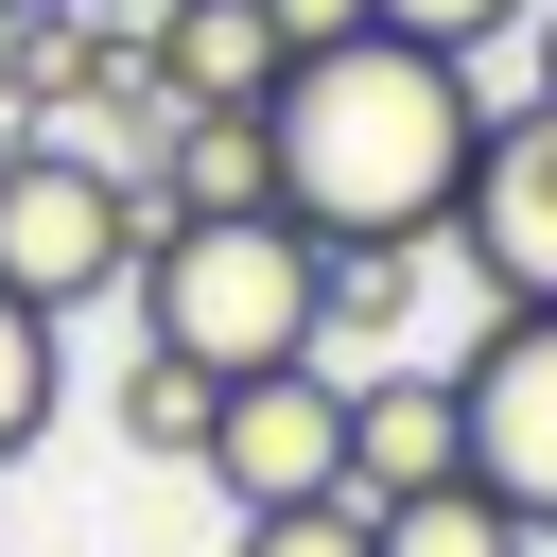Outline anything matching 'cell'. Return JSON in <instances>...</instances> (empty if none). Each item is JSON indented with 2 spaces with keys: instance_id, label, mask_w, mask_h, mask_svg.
I'll use <instances>...</instances> for the list:
<instances>
[{
  "instance_id": "3957f363",
  "label": "cell",
  "mask_w": 557,
  "mask_h": 557,
  "mask_svg": "<svg viewBox=\"0 0 557 557\" xmlns=\"http://www.w3.org/2000/svg\"><path fill=\"white\" fill-rule=\"evenodd\" d=\"M139 244H157V191H139L122 157H87V139H0V296H35V313L70 331L104 278H139Z\"/></svg>"
},
{
  "instance_id": "6da1fadb",
  "label": "cell",
  "mask_w": 557,
  "mask_h": 557,
  "mask_svg": "<svg viewBox=\"0 0 557 557\" xmlns=\"http://www.w3.org/2000/svg\"><path fill=\"white\" fill-rule=\"evenodd\" d=\"M470 139H487V87L418 35H348V52H296L278 104H261V157H278V226H313L331 261L348 244H435L453 191H470Z\"/></svg>"
},
{
  "instance_id": "ba28073f",
  "label": "cell",
  "mask_w": 557,
  "mask_h": 557,
  "mask_svg": "<svg viewBox=\"0 0 557 557\" xmlns=\"http://www.w3.org/2000/svg\"><path fill=\"white\" fill-rule=\"evenodd\" d=\"M139 52H157V87H174V122H261L278 104V17L261 0H157L139 17Z\"/></svg>"
},
{
  "instance_id": "ffe728a7",
  "label": "cell",
  "mask_w": 557,
  "mask_h": 557,
  "mask_svg": "<svg viewBox=\"0 0 557 557\" xmlns=\"http://www.w3.org/2000/svg\"><path fill=\"white\" fill-rule=\"evenodd\" d=\"M139 17H157V0H139Z\"/></svg>"
},
{
  "instance_id": "ac0fdd59",
  "label": "cell",
  "mask_w": 557,
  "mask_h": 557,
  "mask_svg": "<svg viewBox=\"0 0 557 557\" xmlns=\"http://www.w3.org/2000/svg\"><path fill=\"white\" fill-rule=\"evenodd\" d=\"M0 17H70V0H0Z\"/></svg>"
},
{
  "instance_id": "30bf717a",
  "label": "cell",
  "mask_w": 557,
  "mask_h": 557,
  "mask_svg": "<svg viewBox=\"0 0 557 557\" xmlns=\"http://www.w3.org/2000/svg\"><path fill=\"white\" fill-rule=\"evenodd\" d=\"M104 418H122V453H157V470H209V418H226V383H209V366H174V348H139V366L104 383Z\"/></svg>"
},
{
  "instance_id": "7a4b0ae2",
  "label": "cell",
  "mask_w": 557,
  "mask_h": 557,
  "mask_svg": "<svg viewBox=\"0 0 557 557\" xmlns=\"http://www.w3.org/2000/svg\"><path fill=\"white\" fill-rule=\"evenodd\" d=\"M139 348H174V366H209V383H261V366H331V244L313 226H278V209H157V244H139Z\"/></svg>"
},
{
  "instance_id": "e0dca14e",
  "label": "cell",
  "mask_w": 557,
  "mask_h": 557,
  "mask_svg": "<svg viewBox=\"0 0 557 557\" xmlns=\"http://www.w3.org/2000/svg\"><path fill=\"white\" fill-rule=\"evenodd\" d=\"M522 52H540V87H522V104H557V0H540V17H522Z\"/></svg>"
},
{
  "instance_id": "9c48e42d",
  "label": "cell",
  "mask_w": 557,
  "mask_h": 557,
  "mask_svg": "<svg viewBox=\"0 0 557 557\" xmlns=\"http://www.w3.org/2000/svg\"><path fill=\"white\" fill-rule=\"evenodd\" d=\"M139 191H157V209H191V226H209V209H278V157H261V122H174V139H157V174H139Z\"/></svg>"
},
{
  "instance_id": "7c38bea8",
  "label": "cell",
  "mask_w": 557,
  "mask_h": 557,
  "mask_svg": "<svg viewBox=\"0 0 557 557\" xmlns=\"http://www.w3.org/2000/svg\"><path fill=\"white\" fill-rule=\"evenodd\" d=\"M52 418H70V348H52V313H35V296H0V470H17Z\"/></svg>"
},
{
  "instance_id": "9a60e30c",
  "label": "cell",
  "mask_w": 557,
  "mask_h": 557,
  "mask_svg": "<svg viewBox=\"0 0 557 557\" xmlns=\"http://www.w3.org/2000/svg\"><path fill=\"white\" fill-rule=\"evenodd\" d=\"M244 557H366V505L331 487V505H278V522H244Z\"/></svg>"
},
{
  "instance_id": "d6986e66",
  "label": "cell",
  "mask_w": 557,
  "mask_h": 557,
  "mask_svg": "<svg viewBox=\"0 0 557 557\" xmlns=\"http://www.w3.org/2000/svg\"><path fill=\"white\" fill-rule=\"evenodd\" d=\"M540 557H557V540H540Z\"/></svg>"
},
{
  "instance_id": "5bb4252c",
  "label": "cell",
  "mask_w": 557,
  "mask_h": 557,
  "mask_svg": "<svg viewBox=\"0 0 557 557\" xmlns=\"http://www.w3.org/2000/svg\"><path fill=\"white\" fill-rule=\"evenodd\" d=\"M418 261H435V244H348V261H331V331H400V313H418Z\"/></svg>"
},
{
  "instance_id": "2e32d148",
  "label": "cell",
  "mask_w": 557,
  "mask_h": 557,
  "mask_svg": "<svg viewBox=\"0 0 557 557\" xmlns=\"http://www.w3.org/2000/svg\"><path fill=\"white\" fill-rule=\"evenodd\" d=\"M261 17H278V52H348L366 35V0H261Z\"/></svg>"
},
{
  "instance_id": "5b68a950",
  "label": "cell",
  "mask_w": 557,
  "mask_h": 557,
  "mask_svg": "<svg viewBox=\"0 0 557 557\" xmlns=\"http://www.w3.org/2000/svg\"><path fill=\"white\" fill-rule=\"evenodd\" d=\"M453 435H470V487L557 540V313H487L453 348Z\"/></svg>"
},
{
  "instance_id": "277c9868",
  "label": "cell",
  "mask_w": 557,
  "mask_h": 557,
  "mask_svg": "<svg viewBox=\"0 0 557 557\" xmlns=\"http://www.w3.org/2000/svg\"><path fill=\"white\" fill-rule=\"evenodd\" d=\"M453 278L487 313H557V104H487L470 139V191H453Z\"/></svg>"
},
{
  "instance_id": "4fadbf2b",
  "label": "cell",
  "mask_w": 557,
  "mask_h": 557,
  "mask_svg": "<svg viewBox=\"0 0 557 557\" xmlns=\"http://www.w3.org/2000/svg\"><path fill=\"white\" fill-rule=\"evenodd\" d=\"M522 17H540V0H366V35H418V52H453V70H487Z\"/></svg>"
},
{
  "instance_id": "52a82bcc",
  "label": "cell",
  "mask_w": 557,
  "mask_h": 557,
  "mask_svg": "<svg viewBox=\"0 0 557 557\" xmlns=\"http://www.w3.org/2000/svg\"><path fill=\"white\" fill-rule=\"evenodd\" d=\"M470 435H453V366H348V505H418L453 487Z\"/></svg>"
},
{
  "instance_id": "8992f818",
  "label": "cell",
  "mask_w": 557,
  "mask_h": 557,
  "mask_svg": "<svg viewBox=\"0 0 557 557\" xmlns=\"http://www.w3.org/2000/svg\"><path fill=\"white\" fill-rule=\"evenodd\" d=\"M209 487H226V522L331 505V487H348V366H261V383H226V418H209Z\"/></svg>"
},
{
  "instance_id": "8fae6325",
  "label": "cell",
  "mask_w": 557,
  "mask_h": 557,
  "mask_svg": "<svg viewBox=\"0 0 557 557\" xmlns=\"http://www.w3.org/2000/svg\"><path fill=\"white\" fill-rule=\"evenodd\" d=\"M366 557H540V540L453 470V487H418V505H366Z\"/></svg>"
}]
</instances>
